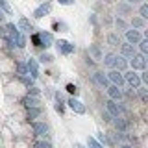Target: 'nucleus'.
Listing matches in <instances>:
<instances>
[{
  "instance_id": "obj_8",
  "label": "nucleus",
  "mask_w": 148,
  "mask_h": 148,
  "mask_svg": "<svg viewBox=\"0 0 148 148\" xmlns=\"http://www.w3.org/2000/svg\"><path fill=\"white\" fill-rule=\"evenodd\" d=\"M108 78H109V82H113V85H117V87H122L124 83H126V80H124V74L119 72V71H111L108 74Z\"/></svg>"
},
{
  "instance_id": "obj_36",
  "label": "nucleus",
  "mask_w": 148,
  "mask_h": 148,
  "mask_svg": "<svg viewBox=\"0 0 148 148\" xmlns=\"http://www.w3.org/2000/svg\"><path fill=\"white\" fill-rule=\"evenodd\" d=\"M18 48H24V46H26V37L24 35H21V39H18Z\"/></svg>"
},
{
  "instance_id": "obj_14",
  "label": "nucleus",
  "mask_w": 148,
  "mask_h": 148,
  "mask_svg": "<svg viewBox=\"0 0 148 148\" xmlns=\"http://www.w3.org/2000/svg\"><path fill=\"white\" fill-rule=\"evenodd\" d=\"M120 56H124V58H133V56H135L133 45H130V43H124V45H120Z\"/></svg>"
},
{
  "instance_id": "obj_6",
  "label": "nucleus",
  "mask_w": 148,
  "mask_h": 148,
  "mask_svg": "<svg viewBox=\"0 0 148 148\" xmlns=\"http://www.w3.org/2000/svg\"><path fill=\"white\" fill-rule=\"evenodd\" d=\"M26 69H28V74H30L32 78H39V63L35 61L34 58H28V61H26Z\"/></svg>"
},
{
  "instance_id": "obj_20",
  "label": "nucleus",
  "mask_w": 148,
  "mask_h": 148,
  "mask_svg": "<svg viewBox=\"0 0 148 148\" xmlns=\"http://www.w3.org/2000/svg\"><path fill=\"white\" fill-rule=\"evenodd\" d=\"M115 59H117V56H115V54H106L102 61H104L106 67H115Z\"/></svg>"
},
{
  "instance_id": "obj_29",
  "label": "nucleus",
  "mask_w": 148,
  "mask_h": 148,
  "mask_svg": "<svg viewBox=\"0 0 148 148\" xmlns=\"http://www.w3.org/2000/svg\"><path fill=\"white\" fill-rule=\"evenodd\" d=\"M0 9H2L4 13H11V8H9L8 0H0Z\"/></svg>"
},
{
  "instance_id": "obj_25",
  "label": "nucleus",
  "mask_w": 148,
  "mask_h": 148,
  "mask_svg": "<svg viewBox=\"0 0 148 148\" xmlns=\"http://www.w3.org/2000/svg\"><path fill=\"white\" fill-rule=\"evenodd\" d=\"M34 148H52V145H50L48 141H35Z\"/></svg>"
},
{
  "instance_id": "obj_34",
  "label": "nucleus",
  "mask_w": 148,
  "mask_h": 148,
  "mask_svg": "<svg viewBox=\"0 0 148 148\" xmlns=\"http://www.w3.org/2000/svg\"><path fill=\"white\" fill-rule=\"evenodd\" d=\"M41 61H43V63H50V61H52V56H50V54H43V56H41Z\"/></svg>"
},
{
  "instance_id": "obj_21",
  "label": "nucleus",
  "mask_w": 148,
  "mask_h": 148,
  "mask_svg": "<svg viewBox=\"0 0 148 148\" xmlns=\"http://www.w3.org/2000/svg\"><path fill=\"white\" fill-rule=\"evenodd\" d=\"M87 148H104V145L100 141H96L95 137H89L87 139Z\"/></svg>"
},
{
  "instance_id": "obj_33",
  "label": "nucleus",
  "mask_w": 148,
  "mask_h": 148,
  "mask_svg": "<svg viewBox=\"0 0 148 148\" xmlns=\"http://www.w3.org/2000/svg\"><path fill=\"white\" fill-rule=\"evenodd\" d=\"M115 24H117V28H120V30H126V22H124L122 18H117V22H115Z\"/></svg>"
},
{
  "instance_id": "obj_13",
  "label": "nucleus",
  "mask_w": 148,
  "mask_h": 148,
  "mask_svg": "<svg viewBox=\"0 0 148 148\" xmlns=\"http://www.w3.org/2000/svg\"><path fill=\"white\" fill-rule=\"evenodd\" d=\"M108 96H109V100H120L122 98V91H120V87H117V85H109L108 87Z\"/></svg>"
},
{
  "instance_id": "obj_41",
  "label": "nucleus",
  "mask_w": 148,
  "mask_h": 148,
  "mask_svg": "<svg viewBox=\"0 0 148 148\" xmlns=\"http://www.w3.org/2000/svg\"><path fill=\"white\" fill-rule=\"evenodd\" d=\"M56 111H58V113H63V111H65V106L58 102V104H56Z\"/></svg>"
},
{
  "instance_id": "obj_9",
  "label": "nucleus",
  "mask_w": 148,
  "mask_h": 148,
  "mask_svg": "<svg viewBox=\"0 0 148 148\" xmlns=\"http://www.w3.org/2000/svg\"><path fill=\"white\" fill-rule=\"evenodd\" d=\"M56 46H58V50L61 54H65V56H69V54L74 52V45H71L69 41H63V39H59L58 43H56Z\"/></svg>"
},
{
  "instance_id": "obj_47",
  "label": "nucleus",
  "mask_w": 148,
  "mask_h": 148,
  "mask_svg": "<svg viewBox=\"0 0 148 148\" xmlns=\"http://www.w3.org/2000/svg\"><path fill=\"white\" fill-rule=\"evenodd\" d=\"M145 35H146V39H148V30H145Z\"/></svg>"
},
{
  "instance_id": "obj_37",
  "label": "nucleus",
  "mask_w": 148,
  "mask_h": 148,
  "mask_svg": "<svg viewBox=\"0 0 148 148\" xmlns=\"http://www.w3.org/2000/svg\"><path fill=\"white\" fill-rule=\"evenodd\" d=\"M67 91L71 92V95H76V91H78V89H76V85H72V83H69V85H67Z\"/></svg>"
},
{
  "instance_id": "obj_32",
  "label": "nucleus",
  "mask_w": 148,
  "mask_h": 148,
  "mask_svg": "<svg viewBox=\"0 0 148 148\" xmlns=\"http://www.w3.org/2000/svg\"><path fill=\"white\" fill-rule=\"evenodd\" d=\"M32 43H34V46H43V45H41V39H39V34L32 35Z\"/></svg>"
},
{
  "instance_id": "obj_46",
  "label": "nucleus",
  "mask_w": 148,
  "mask_h": 148,
  "mask_svg": "<svg viewBox=\"0 0 148 148\" xmlns=\"http://www.w3.org/2000/svg\"><path fill=\"white\" fill-rule=\"evenodd\" d=\"M119 148H132V146H128V145H120Z\"/></svg>"
},
{
  "instance_id": "obj_31",
  "label": "nucleus",
  "mask_w": 148,
  "mask_h": 148,
  "mask_svg": "<svg viewBox=\"0 0 148 148\" xmlns=\"http://www.w3.org/2000/svg\"><path fill=\"white\" fill-rule=\"evenodd\" d=\"M28 95H30V96H35V98H37V96H39V89H37V87H34V85H32L30 89H28Z\"/></svg>"
},
{
  "instance_id": "obj_27",
  "label": "nucleus",
  "mask_w": 148,
  "mask_h": 148,
  "mask_svg": "<svg viewBox=\"0 0 148 148\" xmlns=\"http://www.w3.org/2000/svg\"><path fill=\"white\" fill-rule=\"evenodd\" d=\"M132 24L135 26V28H143V26H145V18L135 17V18H132Z\"/></svg>"
},
{
  "instance_id": "obj_40",
  "label": "nucleus",
  "mask_w": 148,
  "mask_h": 148,
  "mask_svg": "<svg viewBox=\"0 0 148 148\" xmlns=\"http://www.w3.org/2000/svg\"><path fill=\"white\" fill-rule=\"evenodd\" d=\"M141 82H145L146 85H148V71H145V72L141 74Z\"/></svg>"
},
{
  "instance_id": "obj_42",
  "label": "nucleus",
  "mask_w": 148,
  "mask_h": 148,
  "mask_svg": "<svg viewBox=\"0 0 148 148\" xmlns=\"http://www.w3.org/2000/svg\"><path fill=\"white\" fill-rule=\"evenodd\" d=\"M98 139L102 143H108V139H106V133H98Z\"/></svg>"
},
{
  "instance_id": "obj_43",
  "label": "nucleus",
  "mask_w": 148,
  "mask_h": 148,
  "mask_svg": "<svg viewBox=\"0 0 148 148\" xmlns=\"http://www.w3.org/2000/svg\"><path fill=\"white\" fill-rule=\"evenodd\" d=\"M126 2H128V4H139L141 0H126Z\"/></svg>"
},
{
  "instance_id": "obj_11",
  "label": "nucleus",
  "mask_w": 148,
  "mask_h": 148,
  "mask_svg": "<svg viewBox=\"0 0 148 148\" xmlns=\"http://www.w3.org/2000/svg\"><path fill=\"white\" fill-rule=\"evenodd\" d=\"M22 106H24L26 109H32V108H39V106H41V102H39V98H35V96L26 95L24 98H22Z\"/></svg>"
},
{
  "instance_id": "obj_44",
  "label": "nucleus",
  "mask_w": 148,
  "mask_h": 148,
  "mask_svg": "<svg viewBox=\"0 0 148 148\" xmlns=\"http://www.w3.org/2000/svg\"><path fill=\"white\" fill-rule=\"evenodd\" d=\"M4 17H6V15H4V11H2V9H0V22L4 21Z\"/></svg>"
},
{
  "instance_id": "obj_2",
  "label": "nucleus",
  "mask_w": 148,
  "mask_h": 148,
  "mask_svg": "<svg viewBox=\"0 0 148 148\" xmlns=\"http://www.w3.org/2000/svg\"><path fill=\"white\" fill-rule=\"evenodd\" d=\"M106 111H108L113 119H117V117H120V113H122V108H120L115 100H108L106 102Z\"/></svg>"
},
{
  "instance_id": "obj_18",
  "label": "nucleus",
  "mask_w": 148,
  "mask_h": 148,
  "mask_svg": "<svg viewBox=\"0 0 148 148\" xmlns=\"http://www.w3.org/2000/svg\"><path fill=\"white\" fill-rule=\"evenodd\" d=\"M17 28H18V30H22V32H26V34H30V32L34 30L28 18H21V21H18V24H17Z\"/></svg>"
},
{
  "instance_id": "obj_35",
  "label": "nucleus",
  "mask_w": 148,
  "mask_h": 148,
  "mask_svg": "<svg viewBox=\"0 0 148 148\" xmlns=\"http://www.w3.org/2000/svg\"><path fill=\"white\" fill-rule=\"evenodd\" d=\"M119 11H122V13H130V6H126V4H119Z\"/></svg>"
},
{
  "instance_id": "obj_19",
  "label": "nucleus",
  "mask_w": 148,
  "mask_h": 148,
  "mask_svg": "<svg viewBox=\"0 0 148 148\" xmlns=\"http://www.w3.org/2000/svg\"><path fill=\"white\" fill-rule=\"evenodd\" d=\"M126 67H128L126 58H124V56H117V59H115V69H119V72H122Z\"/></svg>"
},
{
  "instance_id": "obj_22",
  "label": "nucleus",
  "mask_w": 148,
  "mask_h": 148,
  "mask_svg": "<svg viewBox=\"0 0 148 148\" xmlns=\"http://www.w3.org/2000/svg\"><path fill=\"white\" fill-rule=\"evenodd\" d=\"M41 115V108H32V109H28V120H34L37 119Z\"/></svg>"
},
{
  "instance_id": "obj_26",
  "label": "nucleus",
  "mask_w": 148,
  "mask_h": 148,
  "mask_svg": "<svg viewBox=\"0 0 148 148\" xmlns=\"http://www.w3.org/2000/svg\"><path fill=\"white\" fill-rule=\"evenodd\" d=\"M139 96H141V100L148 104V89H143V87H139Z\"/></svg>"
},
{
  "instance_id": "obj_45",
  "label": "nucleus",
  "mask_w": 148,
  "mask_h": 148,
  "mask_svg": "<svg viewBox=\"0 0 148 148\" xmlns=\"http://www.w3.org/2000/svg\"><path fill=\"white\" fill-rule=\"evenodd\" d=\"M74 148H85L83 145H80V143H76V145H74Z\"/></svg>"
},
{
  "instance_id": "obj_7",
  "label": "nucleus",
  "mask_w": 148,
  "mask_h": 148,
  "mask_svg": "<svg viewBox=\"0 0 148 148\" xmlns=\"http://www.w3.org/2000/svg\"><path fill=\"white\" fill-rule=\"evenodd\" d=\"M32 130L37 137H48V126L45 122H32Z\"/></svg>"
},
{
  "instance_id": "obj_4",
  "label": "nucleus",
  "mask_w": 148,
  "mask_h": 148,
  "mask_svg": "<svg viewBox=\"0 0 148 148\" xmlns=\"http://www.w3.org/2000/svg\"><path fill=\"white\" fill-rule=\"evenodd\" d=\"M67 104H69V108H71L74 113H78V115H83V113H85V106H83L78 98H74V96H71V98L67 100Z\"/></svg>"
},
{
  "instance_id": "obj_24",
  "label": "nucleus",
  "mask_w": 148,
  "mask_h": 148,
  "mask_svg": "<svg viewBox=\"0 0 148 148\" xmlns=\"http://www.w3.org/2000/svg\"><path fill=\"white\" fill-rule=\"evenodd\" d=\"M139 13H141V18L148 21V4H143V6L139 8Z\"/></svg>"
},
{
  "instance_id": "obj_38",
  "label": "nucleus",
  "mask_w": 148,
  "mask_h": 148,
  "mask_svg": "<svg viewBox=\"0 0 148 148\" xmlns=\"http://www.w3.org/2000/svg\"><path fill=\"white\" fill-rule=\"evenodd\" d=\"M102 119H104V122H111V120H113V117H111V115L108 113V111H106V113L102 115Z\"/></svg>"
},
{
  "instance_id": "obj_39",
  "label": "nucleus",
  "mask_w": 148,
  "mask_h": 148,
  "mask_svg": "<svg viewBox=\"0 0 148 148\" xmlns=\"http://www.w3.org/2000/svg\"><path fill=\"white\" fill-rule=\"evenodd\" d=\"M74 2H76V0H59V4H61V6H72Z\"/></svg>"
},
{
  "instance_id": "obj_1",
  "label": "nucleus",
  "mask_w": 148,
  "mask_h": 148,
  "mask_svg": "<svg viewBox=\"0 0 148 148\" xmlns=\"http://www.w3.org/2000/svg\"><path fill=\"white\" fill-rule=\"evenodd\" d=\"M130 65H132L133 71H145L146 69V58L141 56V54H135L132 58V61H130Z\"/></svg>"
},
{
  "instance_id": "obj_15",
  "label": "nucleus",
  "mask_w": 148,
  "mask_h": 148,
  "mask_svg": "<svg viewBox=\"0 0 148 148\" xmlns=\"http://www.w3.org/2000/svg\"><path fill=\"white\" fill-rule=\"evenodd\" d=\"M89 56H92V59H96V61H102V59H104V54H102L98 45H91L89 46Z\"/></svg>"
},
{
  "instance_id": "obj_48",
  "label": "nucleus",
  "mask_w": 148,
  "mask_h": 148,
  "mask_svg": "<svg viewBox=\"0 0 148 148\" xmlns=\"http://www.w3.org/2000/svg\"><path fill=\"white\" fill-rule=\"evenodd\" d=\"M146 65H148V59H146Z\"/></svg>"
},
{
  "instance_id": "obj_30",
  "label": "nucleus",
  "mask_w": 148,
  "mask_h": 148,
  "mask_svg": "<svg viewBox=\"0 0 148 148\" xmlns=\"http://www.w3.org/2000/svg\"><path fill=\"white\" fill-rule=\"evenodd\" d=\"M139 48H141V52H143V54H146V56H148V39L141 41V43H139Z\"/></svg>"
},
{
  "instance_id": "obj_3",
  "label": "nucleus",
  "mask_w": 148,
  "mask_h": 148,
  "mask_svg": "<svg viewBox=\"0 0 148 148\" xmlns=\"http://www.w3.org/2000/svg\"><path fill=\"white\" fill-rule=\"evenodd\" d=\"M124 80H126V83H130L133 89H139V87H141V76L135 74L133 71H130V72L124 74Z\"/></svg>"
},
{
  "instance_id": "obj_16",
  "label": "nucleus",
  "mask_w": 148,
  "mask_h": 148,
  "mask_svg": "<svg viewBox=\"0 0 148 148\" xmlns=\"http://www.w3.org/2000/svg\"><path fill=\"white\" fill-rule=\"evenodd\" d=\"M39 39H41V45H43L45 48L52 46V43H54V39H52V34H48V32H41V34H39Z\"/></svg>"
},
{
  "instance_id": "obj_23",
  "label": "nucleus",
  "mask_w": 148,
  "mask_h": 148,
  "mask_svg": "<svg viewBox=\"0 0 148 148\" xmlns=\"http://www.w3.org/2000/svg\"><path fill=\"white\" fill-rule=\"evenodd\" d=\"M108 43H109L111 46H119V45H120L119 35H117V34H109V35H108Z\"/></svg>"
},
{
  "instance_id": "obj_12",
  "label": "nucleus",
  "mask_w": 148,
  "mask_h": 148,
  "mask_svg": "<svg viewBox=\"0 0 148 148\" xmlns=\"http://www.w3.org/2000/svg\"><path fill=\"white\" fill-rule=\"evenodd\" d=\"M126 39L130 45H139L141 43V34L137 30H126Z\"/></svg>"
},
{
  "instance_id": "obj_17",
  "label": "nucleus",
  "mask_w": 148,
  "mask_h": 148,
  "mask_svg": "<svg viewBox=\"0 0 148 148\" xmlns=\"http://www.w3.org/2000/svg\"><path fill=\"white\" fill-rule=\"evenodd\" d=\"M113 126H115V130H117V132H126L128 130V122L124 119H120V117H117L113 120Z\"/></svg>"
},
{
  "instance_id": "obj_5",
  "label": "nucleus",
  "mask_w": 148,
  "mask_h": 148,
  "mask_svg": "<svg viewBox=\"0 0 148 148\" xmlns=\"http://www.w3.org/2000/svg\"><path fill=\"white\" fill-rule=\"evenodd\" d=\"M92 82H95L98 87H102V89H108L109 87V78L106 76L104 72H95L92 74Z\"/></svg>"
},
{
  "instance_id": "obj_10",
  "label": "nucleus",
  "mask_w": 148,
  "mask_h": 148,
  "mask_svg": "<svg viewBox=\"0 0 148 148\" xmlns=\"http://www.w3.org/2000/svg\"><path fill=\"white\" fill-rule=\"evenodd\" d=\"M50 11H52V6H50L48 2H46V4H41V6L34 11V17H35V18H43V17L48 15Z\"/></svg>"
},
{
  "instance_id": "obj_28",
  "label": "nucleus",
  "mask_w": 148,
  "mask_h": 148,
  "mask_svg": "<svg viewBox=\"0 0 148 148\" xmlns=\"http://www.w3.org/2000/svg\"><path fill=\"white\" fill-rule=\"evenodd\" d=\"M17 72H18V76H26V74H28V69H26V65H22V63H17Z\"/></svg>"
}]
</instances>
